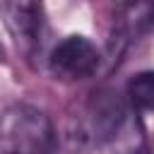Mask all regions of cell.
Instances as JSON below:
<instances>
[{"mask_svg":"<svg viewBox=\"0 0 154 154\" xmlns=\"http://www.w3.org/2000/svg\"><path fill=\"white\" fill-rule=\"evenodd\" d=\"M0 14L10 34L22 46H36L41 38V0H0Z\"/></svg>","mask_w":154,"mask_h":154,"instance_id":"cell-2","label":"cell"},{"mask_svg":"<svg viewBox=\"0 0 154 154\" xmlns=\"http://www.w3.org/2000/svg\"><path fill=\"white\" fill-rule=\"evenodd\" d=\"M128 96L137 108L154 111V70L132 75L128 82Z\"/></svg>","mask_w":154,"mask_h":154,"instance_id":"cell-3","label":"cell"},{"mask_svg":"<svg viewBox=\"0 0 154 154\" xmlns=\"http://www.w3.org/2000/svg\"><path fill=\"white\" fill-rule=\"evenodd\" d=\"M99 48L87 36H67L51 53V67L67 79H84L99 67Z\"/></svg>","mask_w":154,"mask_h":154,"instance_id":"cell-1","label":"cell"},{"mask_svg":"<svg viewBox=\"0 0 154 154\" xmlns=\"http://www.w3.org/2000/svg\"><path fill=\"white\" fill-rule=\"evenodd\" d=\"M0 55H2V51H0Z\"/></svg>","mask_w":154,"mask_h":154,"instance_id":"cell-4","label":"cell"}]
</instances>
